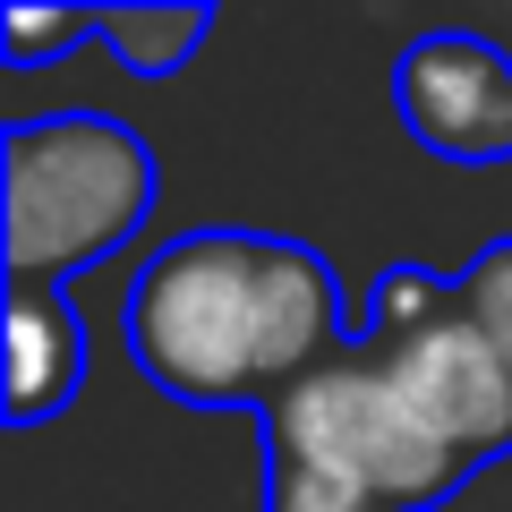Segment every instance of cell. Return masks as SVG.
<instances>
[{"mask_svg": "<svg viewBox=\"0 0 512 512\" xmlns=\"http://www.w3.org/2000/svg\"><path fill=\"white\" fill-rule=\"evenodd\" d=\"M86 384V316L69 291H26L9 282V419L43 427L77 402Z\"/></svg>", "mask_w": 512, "mask_h": 512, "instance_id": "cell-7", "label": "cell"}, {"mask_svg": "<svg viewBox=\"0 0 512 512\" xmlns=\"http://www.w3.org/2000/svg\"><path fill=\"white\" fill-rule=\"evenodd\" d=\"M0 248L9 282L69 291V274L103 265L154 214V154L137 128L103 111H52L0 137Z\"/></svg>", "mask_w": 512, "mask_h": 512, "instance_id": "cell-2", "label": "cell"}, {"mask_svg": "<svg viewBox=\"0 0 512 512\" xmlns=\"http://www.w3.org/2000/svg\"><path fill=\"white\" fill-rule=\"evenodd\" d=\"M393 111L436 163H512V52L470 26H436L393 60Z\"/></svg>", "mask_w": 512, "mask_h": 512, "instance_id": "cell-5", "label": "cell"}, {"mask_svg": "<svg viewBox=\"0 0 512 512\" xmlns=\"http://www.w3.org/2000/svg\"><path fill=\"white\" fill-rule=\"evenodd\" d=\"M265 512H393V504L376 487H359V478H333V470L265 453Z\"/></svg>", "mask_w": 512, "mask_h": 512, "instance_id": "cell-9", "label": "cell"}, {"mask_svg": "<svg viewBox=\"0 0 512 512\" xmlns=\"http://www.w3.org/2000/svg\"><path fill=\"white\" fill-rule=\"evenodd\" d=\"M359 342L384 359V376L402 384V402L453 461L487 470L512 453V367L461 316L453 282H436L427 265H393L359 316Z\"/></svg>", "mask_w": 512, "mask_h": 512, "instance_id": "cell-4", "label": "cell"}, {"mask_svg": "<svg viewBox=\"0 0 512 512\" xmlns=\"http://www.w3.org/2000/svg\"><path fill=\"white\" fill-rule=\"evenodd\" d=\"M205 35H214V9H128V0H103V9H26V0H9L0 9V52L18 69H43L69 43H111L128 77H180Z\"/></svg>", "mask_w": 512, "mask_h": 512, "instance_id": "cell-6", "label": "cell"}, {"mask_svg": "<svg viewBox=\"0 0 512 512\" xmlns=\"http://www.w3.org/2000/svg\"><path fill=\"white\" fill-rule=\"evenodd\" d=\"M453 291H461V316H470L495 342V359L512 367V239H487V248L453 274Z\"/></svg>", "mask_w": 512, "mask_h": 512, "instance_id": "cell-8", "label": "cell"}, {"mask_svg": "<svg viewBox=\"0 0 512 512\" xmlns=\"http://www.w3.org/2000/svg\"><path fill=\"white\" fill-rule=\"evenodd\" d=\"M256 436H265L274 461H308V470L376 487L393 512H427L470 478V461H453L419 427V410L402 402V384L384 376V359L359 333L333 359H316L299 384H282L274 402L256 410Z\"/></svg>", "mask_w": 512, "mask_h": 512, "instance_id": "cell-3", "label": "cell"}, {"mask_svg": "<svg viewBox=\"0 0 512 512\" xmlns=\"http://www.w3.org/2000/svg\"><path fill=\"white\" fill-rule=\"evenodd\" d=\"M128 359L180 410H265L342 350V291L308 239L180 231L128 282Z\"/></svg>", "mask_w": 512, "mask_h": 512, "instance_id": "cell-1", "label": "cell"}]
</instances>
